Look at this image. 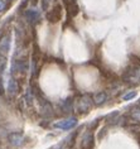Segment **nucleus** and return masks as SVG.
Wrapping results in <instances>:
<instances>
[{"mask_svg": "<svg viewBox=\"0 0 140 149\" xmlns=\"http://www.w3.org/2000/svg\"><path fill=\"white\" fill-rule=\"evenodd\" d=\"M92 105H94V101H92V99L90 97V96L82 95L76 102V110L81 114H86L91 110Z\"/></svg>", "mask_w": 140, "mask_h": 149, "instance_id": "f257e3e1", "label": "nucleus"}, {"mask_svg": "<svg viewBox=\"0 0 140 149\" xmlns=\"http://www.w3.org/2000/svg\"><path fill=\"white\" fill-rule=\"evenodd\" d=\"M77 118L71 116V118H66L63 120H60L57 123H54V128L61 129V130H71L77 125Z\"/></svg>", "mask_w": 140, "mask_h": 149, "instance_id": "f03ea898", "label": "nucleus"}, {"mask_svg": "<svg viewBox=\"0 0 140 149\" xmlns=\"http://www.w3.org/2000/svg\"><path fill=\"white\" fill-rule=\"evenodd\" d=\"M10 46H12V34L6 33L0 38V56L6 57L10 51Z\"/></svg>", "mask_w": 140, "mask_h": 149, "instance_id": "7ed1b4c3", "label": "nucleus"}, {"mask_svg": "<svg viewBox=\"0 0 140 149\" xmlns=\"http://www.w3.org/2000/svg\"><path fill=\"white\" fill-rule=\"evenodd\" d=\"M9 144L14 148H20L25 144V136L21 133H10L8 135Z\"/></svg>", "mask_w": 140, "mask_h": 149, "instance_id": "20e7f679", "label": "nucleus"}, {"mask_svg": "<svg viewBox=\"0 0 140 149\" xmlns=\"http://www.w3.org/2000/svg\"><path fill=\"white\" fill-rule=\"evenodd\" d=\"M124 79L126 82L130 84H139L140 82V67H135L125 73Z\"/></svg>", "mask_w": 140, "mask_h": 149, "instance_id": "39448f33", "label": "nucleus"}, {"mask_svg": "<svg viewBox=\"0 0 140 149\" xmlns=\"http://www.w3.org/2000/svg\"><path fill=\"white\" fill-rule=\"evenodd\" d=\"M61 18H62V6L61 5L54 6L52 10H49V12L47 13V19L49 22H52V23H56V22L61 20Z\"/></svg>", "mask_w": 140, "mask_h": 149, "instance_id": "423d86ee", "label": "nucleus"}, {"mask_svg": "<svg viewBox=\"0 0 140 149\" xmlns=\"http://www.w3.org/2000/svg\"><path fill=\"white\" fill-rule=\"evenodd\" d=\"M130 123H134V124H139L140 123V106H132L130 111H129L128 115Z\"/></svg>", "mask_w": 140, "mask_h": 149, "instance_id": "0eeeda50", "label": "nucleus"}, {"mask_svg": "<svg viewBox=\"0 0 140 149\" xmlns=\"http://www.w3.org/2000/svg\"><path fill=\"white\" fill-rule=\"evenodd\" d=\"M107 100H109V95L106 94V92L101 91V92H97V94L94 95V99H92V101H94V104H96L97 106H102L104 104H106Z\"/></svg>", "mask_w": 140, "mask_h": 149, "instance_id": "6e6552de", "label": "nucleus"}, {"mask_svg": "<svg viewBox=\"0 0 140 149\" xmlns=\"http://www.w3.org/2000/svg\"><path fill=\"white\" fill-rule=\"evenodd\" d=\"M25 18L30 22V23H37L40 20V13L37 9H28L25 12Z\"/></svg>", "mask_w": 140, "mask_h": 149, "instance_id": "1a4fd4ad", "label": "nucleus"}, {"mask_svg": "<svg viewBox=\"0 0 140 149\" xmlns=\"http://www.w3.org/2000/svg\"><path fill=\"white\" fill-rule=\"evenodd\" d=\"M66 1V6H67V12L71 17H75L77 15V13H78V5H77V3L75 0H64Z\"/></svg>", "mask_w": 140, "mask_h": 149, "instance_id": "9d476101", "label": "nucleus"}, {"mask_svg": "<svg viewBox=\"0 0 140 149\" xmlns=\"http://www.w3.org/2000/svg\"><path fill=\"white\" fill-rule=\"evenodd\" d=\"M82 149H90L92 145V141H94V135H92L91 132H86L82 136Z\"/></svg>", "mask_w": 140, "mask_h": 149, "instance_id": "9b49d317", "label": "nucleus"}, {"mask_svg": "<svg viewBox=\"0 0 140 149\" xmlns=\"http://www.w3.org/2000/svg\"><path fill=\"white\" fill-rule=\"evenodd\" d=\"M6 88H8L9 94H12V95H14V94H17V92H18L19 85H18V81L14 79L13 76L8 80V84H6Z\"/></svg>", "mask_w": 140, "mask_h": 149, "instance_id": "f8f14e48", "label": "nucleus"}, {"mask_svg": "<svg viewBox=\"0 0 140 149\" xmlns=\"http://www.w3.org/2000/svg\"><path fill=\"white\" fill-rule=\"evenodd\" d=\"M39 110L40 113L44 114V115H52V106H51V104L48 101H46V100H40L39 101Z\"/></svg>", "mask_w": 140, "mask_h": 149, "instance_id": "ddd939ff", "label": "nucleus"}, {"mask_svg": "<svg viewBox=\"0 0 140 149\" xmlns=\"http://www.w3.org/2000/svg\"><path fill=\"white\" fill-rule=\"evenodd\" d=\"M60 106H61L62 113H71L73 110V101L71 99H66L60 104Z\"/></svg>", "mask_w": 140, "mask_h": 149, "instance_id": "4468645a", "label": "nucleus"}, {"mask_svg": "<svg viewBox=\"0 0 140 149\" xmlns=\"http://www.w3.org/2000/svg\"><path fill=\"white\" fill-rule=\"evenodd\" d=\"M117 120H119V113H117V111H114V113L109 114L107 116H106V121H107L109 124H117Z\"/></svg>", "mask_w": 140, "mask_h": 149, "instance_id": "2eb2a0df", "label": "nucleus"}, {"mask_svg": "<svg viewBox=\"0 0 140 149\" xmlns=\"http://www.w3.org/2000/svg\"><path fill=\"white\" fill-rule=\"evenodd\" d=\"M33 101H34V95H33L32 88L28 87L25 90V102H28V105H32Z\"/></svg>", "mask_w": 140, "mask_h": 149, "instance_id": "dca6fc26", "label": "nucleus"}, {"mask_svg": "<svg viewBox=\"0 0 140 149\" xmlns=\"http://www.w3.org/2000/svg\"><path fill=\"white\" fill-rule=\"evenodd\" d=\"M135 96H136V91H128L126 94L123 95V97L121 99H123L124 101H130V100H132Z\"/></svg>", "mask_w": 140, "mask_h": 149, "instance_id": "f3484780", "label": "nucleus"}, {"mask_svg": "<svg viewBox=\"0 0 140 149\" xmlns=\"http://www.w3.org/2000/svg\"><path fill=\"white\" fill-rule=\"evenodd\" d=\"M52 0H42V10H47Z\"/></svg>", "mask_w": 140, "mask_h": 149, "instance_id": "a211bd4d", "label": "nucleus"}, {"mask_svg": "<svg viewBox=\"0 0 140 149\" xmlns=\"http://www.w3.org/2000/svg\"><path fill=\"white\" fill-rule=\"evenodd\" d=\"M4 10H5V3L4 0H0V13L4 12Z\"/></svg>", "mask_w": 140, "mask_h": 149, "instance_id": "6ab92c4d", "label": "nucleus"}]
</instances>
